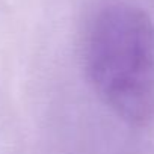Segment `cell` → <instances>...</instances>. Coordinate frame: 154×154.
I'll return each instance as SVG.
<instances>
[{
	"instance_id": "cell-1",
	"label": "cell",
	"mask_w": 154,
	"mask_h": 154,
	"mask_svg": "<svg viewBox=\"0 0 154 154\" xmlns=\"http://www.w3.org/2000/svg\"><path fill=\"white\" fill-rule=\"evenodd\" d=\"M85 62L95 92L119 118L134 125L154 118V26L143 11L125 3L98 11Z\"/></svg>"
}]
</instances>
